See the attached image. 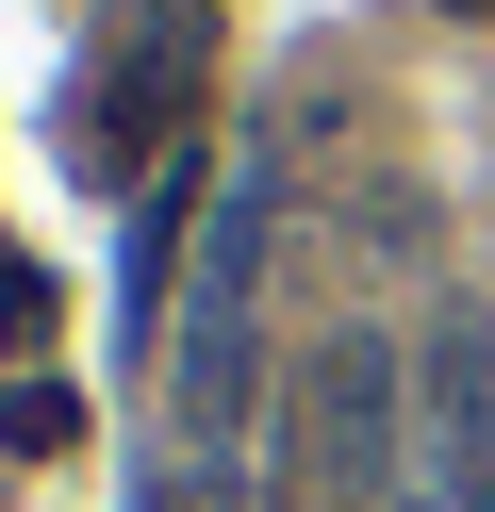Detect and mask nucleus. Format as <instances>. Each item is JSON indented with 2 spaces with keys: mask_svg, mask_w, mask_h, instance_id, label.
I'll return each mask as SVG.
<instances>
[{
  "mask_svg": "<svg viewBox=\"0 0 495 512\" xmlns=\"http://www.w3.org/2000/svg\"><path fill=\"white\" fill-rule=\"evenodd\" d=\"M446 17H495V0H446Z\"/></svg>",
  "mask_w": 495,
  "mask_h": 512,
  "instance_id": "5",
  "label": "nucleus"
},
{
  "mask_svg": "<svg viewBox=\"0 0 495 512\" xmlns=\"http://www.w3.org/2000/svg\"><path fill=\"white\" fill-rule=\"evenodd\" d=\"M248 314H264V182H231L198 298H182V446L198 463H231V430H248Z\"/></svg>",
  "mask_w": 495,
  "mask_h": 512,
  "instance_id": "3",
  "label": "nucleus"
},
{
  "mask_svg": "<svg viewBox=\"0 0 495 512\" xmlns=\"http://www.w3.org/2000/svg\"><path fill=\"white\" fill-rule=\"evenodd\" d=\"M215 83V0H99V67H83V166L132 182Z\"/></svg>",
  "mask_w": 495,
  "mask_h": 512,
  "instance_id": "2",
  "label": "nucleus"
},
{
  "mask_svg": "<svg viewBox=\"0 0 495 512\" xmlns=\"http://www.w3.org/2000/svg\"><path fill=\"white\" fill-rule=\"evenodd\" d=\"M413 430H429V479H446L462 512H495V314H429Z\"/></svg>",
  "mask_w": 495,
  "mask_h": 512,
  "instance_id": "4",
  "label": "nucleus"
},
{
  "mask_svg": "<svg viewBox=\"0 0 495 512\" xmlns=\"http://www.w3.org/2000/svg\"><path fill=\"white\" fill-rule=\"evenodd\" d=\"M413 463V364L380 331H330L281 397V512H396Z\"/></svg>",
  "mask_w": 495,
  "mask_h": 512,
  "instance_id": "1",
  "label": "nucleus"
}]
</instances>
